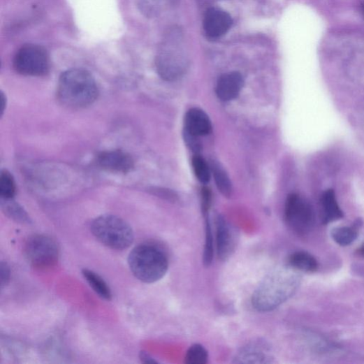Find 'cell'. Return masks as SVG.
I'll use <instances>...</instances> for the list:
<instances>
[{
    "label": "cell",
    "instance_id": "6da1fadb",
    "mask_svg": "<svg viewBox=\"0 0 364 364\" xmlns=\"http://www.w3.org/2000/svg\"><path fill=\"white\" fill-rule=\"evenodd\" d=\"M300 277L289 265L277 268L261 282L253 294L252 303L261 312L274 310L291 298L297 291Z\"/></svg>",
    "mask_w": 364,
    "mask_h": 364
},
{
    "label": "cell",
    "instance_id": "7a4b0ae2",
    "mask_svg": "<svg viewBox=\"0 0 364 364\" xmlns=\"http://www.w3.org/2000/svg\"><path fill=\"white\" fill-rule=\"evenodd\" d=\"M99 94L95 78L86 70L70 69L64 72L59 78L58 99L64 105L69 108H87L96 101Z\"/></svg>",
    "mask_w": 364,
    "mask_h": 364
},
{
    "label": "cell",
    "instance_id": "3957f363",
    "mask_svg": "<svg viewBox=\"0 0 364 364\" xmlns=\"http://www.w3.org/2000/svg\"><path fill=\"white\" fill-rule=\"evenodd\" d=\"M129 265L137 279L145 283H153L166 275L169 261L160 248L143 244L135 247L130 253Z\"/></svg>",
    "mask_w": 364,
    "mask_h": 364
},
{
    "label": "cell",
    "instance_id": "277c9868",
    "mask_svg": "<svg viewBox=\"0 0 364 364\" xmlns=\"http://www.w3.org/2000/svg\"><path fill=\"white\" fill-rule=\"evenodd\" d=\"M91 231L102 245L113 250L127 249L134 241L131 226L114 215L105 214L95 219L91 224Z\"/></svg>",
    "mask_w": 364,
    "mask_h": 364
},
{
    "label": "cell",
    "instance_id": "5b68a950",
    "mask_svg": "<svg viewBox=\"0 0 364 364\" xmlns=\"http://www.w3.org/2000/svg\"><path fill=\"white\" fill-rule=\"evenodd\" d=\"M158 73L166 80L180 78L187 66V58L180 36L171 34L161 48L156 61Z\"/></svg>",
    "mask_w": 364,
    "mask_h": 364
},
{
    "label": "cell",
    "instance_id": "8992f818",
    "mask_svg": "<svg viewBox=\"0 0 364 364\" xmlns=\"http://www.w3.org/2000/svg\"><path fill=\"white\" fill-rule=\"evenodd\" d=\"M285 220L293 232L300 235H306L314 225L313 208L307 199L297 194H291L286 202Z\"/></svg>",
    "mask_w": 364,
    "mask_h": 364
},
{
    "label": "cell",
    "instance_id": "52a82bcc",
    "mask_svg": "<svg viewBox=\"0 0 364 364\" xmlns=\"http://www.w3.org/2000/svg\"><path fill=\"white\" fill-rule=\"evenodd\" d=\"M14 68L24 75L43 76L50 71V61L47 51L42 47L27 45L16 53Z\"/></svg>",
    "mask_w": 364,
    "mask_h": 364
},
{
    "label": "cell",
    "instance_id": "ba28073f",
    "mask_svg": "<svg viewBox=\"0 0 364 364\" xmlns=\"http://www.w3.org/2000/svg\"><path fill=\"white\" fill-rule=\"evenodd\" d=\"M27 261L35 268L54 265L59 258L57 242L45 235H34L28 238L24 248Z\"/></svg>",
    "mask_w": 364,
    "mask_h": 364
},
{
    "label": "cell",
    "instance_id": "9c48e42d",
    "mask_svg": "<svg viewBox=\"0 0 364 364\" xmlns=\"http://www.w3.org/2000/svg\"><path fill=\"white\" fill-rule=\"evenodd\" d=\"M96 161L99 167L112 173L127 174L134 168L132 156L119 150L101 152L97 156Z\"/></svg>",
    "mask_w": 364,
    "mask_h": 364
},
{
    "label": "cell",
    "instance_id": "30bf717a",
    "mask_svg": "<svg viewBox=\"0 0 364 364\" xmlns=\"http://www.w3.org/2000/svg\"><path fill=\"white\" fill-rule=\"evenodd\" d=\"M216 238L218 257L226 261L234 252L236 238L231 226L219 215L216 219Z\"/></svg>",
    "mask_w": 364,
    "mask_h": 364
},
{
    "label": "cell",
    "instance_id": "8fae6325",
    "mask_svg": "<svg viewBox=\"0 0 364 364\" xmlns=\"http://www.w3.org/2000/svg\"><path fill=\"white\" fill-rule=\"evenodd\" d=\"M232 24L231 17L221 10L210 9L205 16V32L212 38H218L224 35L230 29Z\"/></svg>",
    "mask_w": 364,
    "mask_h": 364
},
{
    "label": "cell",
    "instance_id": "7c38bea8",
    "mask_svg": "<svg viewBox=\"0 0 364 364\" xmlns=\"http://www.w3.org/2000/svg\"><path fill=\"white\" fill-rule=\"evenodd\" d=\"M185 128L187 133L193 137L205 136L212 131L209 116L198 108H191L186 114Z\"/></svg>",
    "mask_w": 364,
    "mask_h": 364
},
{
    "label": "cell",
    "instance_id": "4fadbf2b",
    "mask_svg": "<svg viewBox=\"0 0 364 364\" xmlns=\"http://www.w3.org/2000/svg\"><path fill=\"white\" fill-rule=\"evenodd\" d=\"M244 79L240 73L231 72L222 75L217 83V94L223 101H228L235 99L240 94Z\"/></svg>",
    "mask_w": 364,
    "mask_h": 364
},
{
    "label": "cell",
    "instance_id": "5bb4252c",
    "mask_svg": "<svg viewBox=\"0 0 364 364\" xmlns=\"http://www.w3.org/2000/svg\"><path fill=\"white\" fill-rule=\"evenodd\" d=\"M271 358L268 347L259 342L242 348L234 359L238 363H268L271 362Z\"/></svg>",
    "mask_w": 364,
    "mask_h": 364
},
{
    "label": "cell",
    "instance_id": "9a60e30c",
    "mask_svg": "<svg viewBox=\"0 0 364 364\" xmlns=\"http://www.w3.org/2000/svg\"><path fill=\"white\" fill-rule=\"evenodd\" d=\"M321 210V221L323 224H328L344 217V214L340 209L335 191L328 189L323 192L320 200Z\"/></svg>",
    "mask_w": 364,
    "mask_h": 364
},
{
    "label": "cell",
    "instance_id": "2e32d148",
    "mask_svg": "<svg viewBox=\"0 0 364 364\" xmlns=\"http://www.w3.org/2000/svg\"><path fill=\"white\" fill-rule=\"evenodd\" d=\"M289 265L297 271L307 273L314 272L319 268L316 259L305 252L292 254L289 258Z\"/></svg>",
    "mask_w": 364,
    "mask_h": 364
},
{
    "label": "cell",
    "instance_id": "e0dca14e",
    "mask_svg": "<svg viewBox=\"0 0 364 364\" xmlns=\"http://www.w3.org/2000/svg\"><path fill=\"white\" fill-rule=\"evenodd\" d=\"M362 221L358 219L351 226H342L334 228L331 236L337 244L341 247L349 246L358 236V230L362 226Z\"/></svg>",
    "mask_w": 364,
    "mask_h": 364
},
{
    "label": "cell",
    "instance_id": "ac0fdd59",
    "mask_svg": "<svg viewBox=\"0 0 364 364\" xmlns=\"http://www.w3.org/2000/svg\"><path fill=\"white\" fill-rule=\"evenodd\" d=\"M82 274L96 294L105 300L109 301L112 299L111 290L100 275L88 269H84Z\"/></svg>",
    "mask_w": 364,
    "mask_h": 364
},
{
    "label": "cell",
    "instance_id": "d6986e66",
    "mask_svg": "<svg viewBox=\"0 0 364 364\" xmlns=\"http://www.w3.org/2000/svg\"><path fill=\"white\" fill-rule=\"evenodd\" d=\"M1 207L4 213L13 221L22 224H30L31 223L27 213L13 198H2Z\"/></svg>",
    "mask_w": 364,
    "mask_h": 364
},
{
    "label": "cell",
    "instance_id": "ffe728a7",
    "mask_svg": "<svg viewBox=\"0 0 364 364\" xmlns=\"http://www.w3.org/2000/svg\"><path fill=\"white\" fill-rule=\"evenodd\" d=\"M214 177L220 192L226 197H230L232 194L233 187L231 182L224 170L220 165L213 163L211 167Z\"/></svg>",
    "mask_w": 364,
    "mask_h": 364
},
{
    "label": "cell",
    "instance_id": "44dd1931",
    "mask_svg": "<svg viewBox=\"0 0 364 364\" xmlns=\"http://www.w3.org/2000/svg\"><path fill=\"white\" fill-rule=\"evenodd\" d=\"M204 217L205 218V242L203 262L206 267H210L212 264L214 259V238L209 214Z\"/></svg>",
    "mask_w": 364,
    "mask_h": 364
},
{
    "label": "cell",
    "instance_id": "7402d4cb",
    "mask_svg": "<svg viewBox=\"0 0 364 364\" xmlns=\"http://www.w3.org/2000/svg\"><path fill=\"white\" fill-rule=\"evenodd\" d=\"M208 360L207 349L201 344H195L188 349L184 361L187 364H206Z\"/></svg>",
    "mask_w": 364,
    "mask_h": 364
},
{
    "label": "cell",
    "instance_id": "603a6c76",
    "mask_svg": "<svg viewBox=\"0 0 364 364\" xmlns=\"http://www.w3.org/2000/svg\"><path fill=\"white\" fill-rule=\"evenodd\" d=\"M192 167L199 182L207 184L211 179V170L204 158L195 155L192 159Z\"/></svg>",
    "mask_w": 364,
    "mask_h": 364
},
{
    "label": "cell",
    "instance_id": "cb8c5ba5",
    "mask_svg": "<svg viewBox=\"0 0 364 364\" xmlns=\"http://www.w3.org/2000/svg\"><path fill=\"white\" fill-rule=\"evenodd\" d=\"M16 194V184L13 176L8 170H3L0 176V195L2 198H13Z\"/></svg>",
    "mask_w": 364,
    "mask_h": 364
},
{
    "label": "cell",
    "instance_id": "d4e9b609",
    "mask_svg": "<svg viewBox=\"0 0 364 364\" xmlns=\"http://www.w3.org/2000/svg\"><path fill=\"white\" fill-rule=\"evenodd\" d=\"M10 280V269L7 263L2 262L0 265V284L3 289L8 285Z\"/></svg>",
    "mask_w": 364,
    "mask_h": 364
},
{
    "label": "cell",
    "instance_id": "484cf974",
    "mask_svg": "<svg viewBox=\"0 0 364 364\" xmlns=\"http://www.w3.org/2000/svg\"><path fill=\"white\" fill-rule=\"evenodd\" d=\"M140 358L142 362L145 363H158L150 354L145 351L140 353Z\"/></svg>",
    "mask_w": 364,
    "mask_h": 364
},
{
    "label": "cell",
    "instance_id": "4316f807",
    "mask_svg": "<svg viewBox=\"0 0 364 364\" xmlns=\"http://www.w3.org/2000/svg\"><path fill=\"white\" fill-rule=\"evenodd\" d=\"M356 254L359 257L364 259V242L363 244L357 249Z\"/></svg>",
    "mask_w": 364,
    "mask_h": 364
},
{
    "label": "cell",
    "instance_id": "83f0119b",
    "mask_svg": "<svg viewBox=\"0 0 364 364\" xmlns=\"http://www.w3.org/2000/svg\"><path fill=\"white\" fill-rule=\"evenodd\" d=\"M6 100V99L4 94L2 93V94H1V101H2V110H1L2 111H1V112H4V110H5V108H6V104L4 103V101H5Z\"/></svg>",
    "mask_w": 364,
    "mask_h": 364
},
{
    "label": "cell",
    "instance_id": "f1b7e54d",
    "mask_svg": "<svg viewBox=\"0 0 364 364\" xmlns=\"http://www.w3.org/2000/svg\"><path fill=\"white\" fill-rule=\"evenodd\" d=\"M361 11L363 15L364 16V1L361 5Z\"/></svg>",
    "mask_w": 364,
    "mask_h": 364
}]
</instances>
